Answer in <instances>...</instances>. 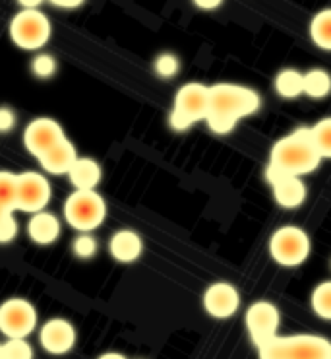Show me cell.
Returning a JSON list of instances; mask_svg holds the SVG:
<instances>
[{"label": "cell", "mask_w": 331, "mask_h": 359, "mask_svg": "<svg viewBox=\"0 0 331 359\" xmlns=\"http://www.w3.org/2000/svg\"><path fill=\"white\" fill-rule=\"evenodd\" d=\"M260 95L250 88L237 84L209 86L207 103V126L211 133L229 134L239 125V121L254 115L260 109Z\"/></svg>", "instance_id": "1"}, {"label": "cell", "mask_w": 331, "mask_h": 359, "mask_svg": "<svg viewBox=\"0 0 331 359\" xmlns=\"http://www.w3.org/2000/svg\"><path fill=\"white\" fill-rule=\"evenodd\" d=\"M323 159L310 142L308 128H298L277 140L269 154V171L290 177H304L314 173Z\"/></svg>", "instance_id": "2"}, {"label": "cell", "mask_w": 331, "mask_h": 359, "mask_svg": "<svg viewBox=\"0 0 331 359\" xmlns=\"http://www.w3.org/2000/svg\"><path fill=\"white\" fill-rule=\"evenodd\" d=\"M258 359H331V342L316 334H277L258 346Z\"/></svg>", "instance_id": "3"}, {"label": "cell", "mask_w": 331, "mask_h": 359, "mask_svg": "<svg viewBox=\"0 0 331 359\" xmlns=\"http://www.w3.org/2000/svg\"><path fill=\"white\" fill-rule=\"evenodd\" d=\"M64 217L76 231L92 233L107 217V202L97 191H74L64 202Z\"/></svg>", "instance_id": "4"}, {"label": "cell", "mask_w": 331, "mask_h": 359, "mask_svg": "<svg viewBox=\"0 0 331 359\" xmlns=\"http://www.w3.org/2000/svg\"><path fill=\"white\" fill-rule=\"evenodd\" d=\"M209 88L199 82L184 84L174 95V107L169 123L174 130L183 133L199 121H206Z\"/></svg>", "instance_id": "5"}, {"label": "cell", "mask_w": 331, "mask_h": 359, "mask_svg": "<svg viewBox=\"0 0 331 359\" xmlns=\"http://www.w3.org/2000/svg\"><path fill=\"white\" fill-rule=\"evenodd\" d=\"M52 27L47 14L41 10H20L10 22V37L16 47L24 50H37L50 39Z\"/></svg>", "instance_id": "6"}, {"label": "cell", "mask_w": 331, "mask_h": 359, "mask_svg": "<svg viewBox=\"0 0 331 359\" xmlns=\"http://www.w3.org/2000/svg\"><path fill=\"white\" fill-rule=\"evenodd\" d=\"M269 255L281 266H300L310 257V237L297 226H283L269 237Z\"/></svg>", "instance_id": "7"}, {"label": "cell", "mask_w": 331, "mask_h": 359, "mask_svg": "<svg viewBox=\"0 0 331 359\" xmlns=\"http://www.w3.org/2000/svg\"><path fill=\"white\" fill-rule=\"evenodd\" d=\"M37 328V309L27 299L12 297L0 305V332L6 338H24Z\"/></svg>", "instance_id": "8"}, {"label": "cell", "mask_w": 331, "mask_h": 359, "mask_svg": "<svg viewBox=\"0 0 331 359\" xmlns=\"http://www.w3.org/2000/svg\"><path fill=\"white\" fill-rule=\"evenodd\" d=\"M50 183L47 177H43L37 171H25L17 175V191H16V210L37 214L47 208L50 201Z\"/></svg>", "instance_id": "9"}, {"label": "cell", "mask_w": 331, "mask_h": 359, "mask_svg": "<svg viewBox=\"0 0 331 359\" xmlns=\"http://www.w3.org/2000/svg\"><path fill=\"white\" fill-rule=\"evenodd\" d=\"M244 323H246V330L252 342L256 344L258 348L277 336V330L281 325V313L269 301H256L246 311Z\"/></svg>", "instance_id": "10"}, {"label": "cell", "mask_w": 331, "mask_h": 359, "mask_svg": "<svg viewBox=\"0 0 331 359\" xmlns=\"http://www.w3.org/2000/svg\"><path fill=\"white\" fill-rule=\"evenodd\" d=\"M66 138L64 128L58 121L49 117L34 118L24 130V146L31 156L39 159L47 150Z\"/></svg>", "instance_id": "11"}, {"label": "cell", "mask_w": 331, "mask_h": 359, "mask_svg": "<svg viewBox=\"0 0 331 359\" xmlns=\"http://www.w3.org/2000/svg\"><path fill=\"white\" fill-rule=\"evenodd\" d=\"M240 307V293L232 284L216 282L204 293V309L209 317L227 320L237 315Z\"/></svg>", "instance_id": "12"}, {"label": "cell", "mask_w": 331, "mask_h": 359, "mask_svg": "<svg viewBox=\"0 0 331 359\" xmlns=\"http://www.w3.org/2000/svg\"><path fill=\"white\" fill-rule=\"evenodd\" d=\"M39 344L50 355H64L76 346V328L66 318H50L39 330Z\"/></svg>", "instance_id": "13"}, {"label": "cell", "mask_w": 331, "mask_h": 359, "mask_svg": "<svg viewBox=\"0 0 331 359\" xmlns=\"http://www.w3.org/2000/svg\"><path fill=\"white\" fill-rule=\"evenodd\" d=\"M265 177L274 189L275 202L281 208H298L302 202L307 201V184L302 183V179L290 175H281L275 171H265Z\"/></svg>", "instance_id": "14"}, {"label": "cell", "mask_w": 331, "mask_h": 359, "mask_svg": "<svg viewBox=\"0 0 331 359\" xmlns=\"http://www.w3.org/2000/svg\"><path fill=\"white\" fill-rule=\"evenodd\" d=\"M108 251L113 255L116 262L130 264L140 259L143 252V241L141 237L132 229H118L111 241H108Z\"/></svg>", "instance_id": "15"}, {"label": "cell", "mask_w": 331, "mask_h": 359, "mask_svg": "<svg viewBox=\"0 0 331 359\" xmlns=\"http://www.w3.org/2000/svg\"><path fill=\"white\" fill-rule=\"evenodd\" d=\"M76 159H78V151H76L74 144L70 142L68 138H64L62 142H58L57 146H52L50 150L45 151L39 158V163L47 173L68 175V171L74 165Z\"/></svg>", "instance_id": "16"}, {"label": "cell", "mask_w": 331, "mask_h": 359, "mask_svg": "<svg viewBox=\"0 0 331 359\" xmlns=\"http://www.w3.org/2000/svg\"><path fill=\"white\" fill-rule=\"evenodd\" d=\"M27 235L37 245H52L60 237V222L47 210L31 214V219L27 224Z\"/></svg>", "instance_id": "17"}, {"label": "cell", "mask_w": 331, "mask_h": 359, "mask_svg": "<svg viewBox=\"0 0 331 359\" xmlns=\"http://www.w3.org/2000/svg\"><path fill=\"white\" fill-rule=\"evenodd\" d=\"M101 165L93 158H80L74 161V165L68 171V179L74 184L76 191H95L101 183Z\"/></svg>", "instance_id": "18"}, {"label": "cell", "mask_w": 331, "mask_h": 359, "mask_svg": "<svg viewBox=\"0 0 331 359\" xmlns=\"http://www.w3.org/2000/svg\"><path fill=\"white\" fill-rule=\"evenodd\" d=\"M275 92L283 100H297L302 95V74L295 68H285L275 76Z\"/></svg>", "instance_id": "19"}, {"label": "cell", "mask_w": 331, "mask_h": 359, "mask_svg": "<svg viewBox=\"0 0 331 359\" xmlns=\"http://www.w3.org/2000/svg\"><path fill=\"white\" fill-rule=\"evenodd\" d=\"M331 92V78L325 70H308L302 74V93L312 100H322Z\"/></svg>", "instance_id": "20"}, {"label": "cell", "mask_w": 331, "mask_h": 359, "mask_svg": "<svg viewBox=\"0 0 331 359\" xmlns=\"http://www.w3.org/2000/svg\"><path fill=\"white\" fill-rule=\"evenodd\" d=\"M310 37L316 47L322 50H331V10L318 12L310 22Z\"/></svg>", "instance_id": "21"}, {"label": "cell", "mask_w": 331, "mask_h": 359, "mask_svg": "<svg viewBox=\"0 0 331 359\" xmlns=\"http://www.w3.org/2000/svg\"><path fill=\"white\" fill-rule=\"evenodd\" d=\"M308 136L310 142L316 148V151L320 154L322 159L331 158V118H322L318 121L314 126L308 128Z\"/></svg>", "instance_id": "22"}, {"label": "cell", "mask_w": 331, "mask_h": 359, "mask_svg": "<svg viewBox=\"0 0 331 359\" xmlns=\"http://www.w3.org/2000/svg\"><path fill=\"white\" fill-rule=\"evenodd\" d=\"M17 175L12 171H0V206L8 212H16Z\"/></svg>", "instance_id": "23"}, {"label": "cell", "mask_w": 331, "mask_h": 359, "mask_svg": "<svg viewBox=\"0 0 331 359\" xmlns=\"http://www.w3.org/2000/svg\"><path fill=\"white\" fill-rule=\"evenodd\" d=\"M312 311L322 320H331V282H322L312 292Z\"/></svg>", "instance_id": "24"}, {"label": "cell", "mask_w": 331, "mask_h": 359, "mask_svg": "<svg viewBox=\"0 0 331 359\" xmlns=\"http://www.w3.org/2000/svg\"><path fill=\"white\" fill-rule=\"evenodd\" d=\"M34 348L24 338H8L2 344V359H34Z\"/></svg>", "instance_id": "25"}, {"label": "cell", "mask_w": 331, "mask_h": 359, "mask_svg": "<svg viewBox=\"0 0 331 359\" xmlns=\"http://www.w3.org/2000/svg\"><path fill=\"white\" fill-rule=\"evenodd\" d=\"M72 251H74L78 259L90 260L99 251V243H97V239L92 233H82L78 235L74 243H72Z\"/></svg>", "instance_id": "26"}, {"label": "cell", "mask_w": 331, "mask_h": 359, "mask_svg": "<svg viewBox=\"0 0 331 359\" xmlns=\"http://www.w3.org/2000/svg\"><path fill=\"white\" fill-rule=\"evenodd\" d=\"M178 68H181V62H178V57L173 55V53H163V55H159L155 62H153V70H155V74L159 78H163V80H169V78H173L178 72Z\"/></svg>", "instance_id": "27"}, {"label": "cell", "mask_w": 331, "mask_h": 359, "mask_svg": "<svg viewBox=\"0 0 331 359\" xmlns=\"http://www.w3.org/2000/svg\"><path fill=\"white\" fill-rule=\"evenodd\" d=\"M31 72H34L35 78H41V80L52 78L57 74V60L50 55H37L31 60Z\"/></svg>", "instance_id": "28"}, {"label": "cell", "mask_w": 331, "mask_h": 359, "mask_svg": "<svg viewBox=\"0 0 331 359\" xmlns=\"http://www.w3.org/2000/svg\"><path fill=\"white\" fill-rule=\"evenodd\" d=\"M17 235V222L14 217V212L8 214L0 222V243H10L16 239Z\"/></svg>", "instance_id": "29"}, {"label": "cell", "mask_w": 331, "mask_h": 359, "mask_svg": "<svg viewBox=\"0 0 331 359\" xmlns=\"http://www.w3.org/2000/svg\"><path fill=\"white\" fill-rule=\"evenodd\" d=\"M16 113L6 105H0V133H10L16 126Z\"/></svg>", "instance_id": "30"}, {"label": "cell", "mask_w": 331, "mask_h": 359, "mask_svg": "<svg viewBox=\"0 0 331 359\" xmlns=\"http://www.w3.org/2000/svg\"><path fill=\"white\" fill-rule=\"evenodd\" d=\"M83 2L82 0H55L52 2V6H57V8H66V10H74V8H80Z\"/></svg>", "instance_id": "31"}, {"label": "cell", "mask_w": 331, "mask_h": 359, "mask_svg": "<svg viewBox=\"0 0 331 359\" xmlns=\"http://www.w3.org/2000/svg\"><path fill=\"white\" fill-rule=\"evenodd\" d=\"M198 8H204V10H216L221 6V0H207V2H204V0H196L194 2Z\"/></svg>", "instance_id": "32"}, {"label": "cell", "mask_w": 331, "mask_h": 359, "mask_svg": "<svg viewBox=\"0 0 331 359\" xmlns=\"http://www.w3.org/2000/svg\"><path fill=\"white\" fill-rule=\"evenodd\" d=\"M97 359H128V358L122 355V353H116V351H107V353H103V355H99Z\"/></svg>", "instance_id": "33"}, {"label": "cell", "mask_w": 331, "mask_h": 359, "mask_svg": "<svg viewBox=\"0 0 331 359\" xmlns=\"http://www.w3.org/2000/svg\"><path fill=\"white\" fill-rule=\"evenodd\" d=\"M8 214H12V212H8V210H4V208H2V206H0V222H2L4 217L8 216Z\"/></svg>", "instance_id": "34"}, {"label": "cell", "mask_w": 331, "mask_h": 359, "mask_svg": "<svg viewBox=\"0 0 331 359\" xmlns=\"http://www.w3.org/2000/svg\"><path fill=\"white\" fill-rule=\"evenodd\" d=\"M0 359H2V344H0Z\"/></svg>", "instance_id": "35"}]
</instances>
